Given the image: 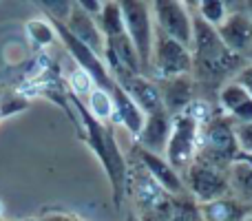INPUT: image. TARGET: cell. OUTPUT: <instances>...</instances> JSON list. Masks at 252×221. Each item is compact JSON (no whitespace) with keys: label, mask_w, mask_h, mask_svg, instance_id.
I'll use <instances>...</instances> for the list:
<instances>
[{"label":"cell","mask_w":252,"mask_h":221,"mask_svg":"<svg viewBox=\"0 0 252 221\" xmlns=\"http://www.w3.org/2000/svg\"><path fill=\"white\" fill-rule=\"evenodd\" d=\"M197 2H192L195 7ZM192 16V47H190V58H192V69L190 78L195 82L197 97L208 100V95H217L219 89L228 84V80H235V75L244 69L248 62L246 58L232 53L226 44L221 42L217 29L206 25L199 18L195 9H188Z\"/></svg>","instance_id":"obj_1"},{"label":"cell","mask_w":252,"mask_h":221,"mask_svg":"<svg viewBox=\"0 0 252 221\" xmlns=\"http://www.w3.org/2000/svg\"><path fill=\"white\" fill-rule=\"evenodd\" d=\"M237 155L239 144L235 135V122L221 111H215V115L199 126L195 161L219 170H230V166L237 161Z\"/></svg>","instance_id":"obj_2"},{"label":"cell","mask_w":252,"mask_h":221,"mask_svg":"<svg viewBox=\"0 0 252 221\" xmlns=\"http://www.w3.org/2000/svg\"><path fill=\"white\" fill-rule=\"evenodd\" d=\"M71 97H73L75 106H78L80 115H82V120H84V126H87V130H89V144H91V148L95 151V155L100 157L102 166H104L106 175H109V179H111L115 204L120 206L124 199L126 184H128V166H126V159H124L122 151H120L118 142H115V135L111 133L109 124H100L97 120H93V117L89 115V111L84 109V104L78 102V97L75 95H71Z\"/></svg>","instance_id":"obj_3"},{"label":"cell","mask_w":252,"mask_h":221,"mask_svg":"<svg viewBox=\"0 0 252 221\" xmlns=\"http://www.w3.org/2000/svg\"><path fill=\"white\" fill-rule=\"evenodd\" d=\"M126 27V35L130 38L137 51L142 75L151 78V58H153V38H155V20H153L151 2L142 0H122L120 2Z\"/></svg>","instance_id":"obj_4"},{"label":"cell","mask_w":252,"mask_h":221,"mask_svg":"<svg viewBox=\"0 0 252 221\" xmlns=\"http://www.w3.org/2000/svg\"><path fill=\"white\" fill-rule=\"evenodd\" d=\"M192 58L190 49L182 47L173 38L159 31L155 27V38H153V58H151V80L161 82V80L179 78V75H190Z\"/></svg>","instance_id":"obj_5"},{"label":"cell","mask_w":252,"mask_h":221,"mask_svg":"<svg viewBox=\"0 0 252 221\" xmlns=\"http://www.w3.org/2000/svg\"><path fill=\"white\" fill-rule=\"evenodd\" d=\"M184 186L190 192L197 206L210 204V201L223 199L230 195V184H228V170L213 168L201 161H192L184 170Z\"/></svg>","instance_id":"obj_6"},{"label":"cell","mask_w":252,"mask_h":221,"mask_svg":"<svg viewBox=\"0 0 252 221\" xmlns=\"http://www.w3.org/2000/svg\"><path fill=\"white\" fill-rule=\"evenodd\" d=\"M199 126H201L199 122L192 120L186 113H179V115L173 117V130H170V139H168L164 157L177 173L179 170L184 173L195 161Z\"/></svg>","instance_id":"obj_7"},{"label":"cell","mask_w":252,"mask_h":221,"mask_svg":"<svg viewBox=\"0 0 252 221\" xmlns=\"http://www.w3.org/2000/svg\"><path fill=\"white\" fill-rule=\"evenodd\" d=\"M153 20L159 31L179 42L182 47H192V16L186 2L179 0H155L151 2Z\"/></svg>","instance_id":"obj_8"},{"label":"cell","mask_w":252,"mask_h":221,"mask_svg":"<svg viewBox=\"0 0 252 221\" xmlns=\"http://www.w3.org/2000/svg\"><path fill=\"white\" fill-rule=\"evenodd\" d=\"M135 159H137V164L142 166L168 195H173V197L186 195V186H184V182H182V175L166 161L164 155H153V153L142 151L139 146H135Z\"/></svg>","instance_id":"obj_9"},{"label":"cell","mask_w":252,"mask_h":221,"mask_svg":"<svg viewBox=\"0 0 252 221\" xmlns=\"http://www.w3.org/2000/svg\"><path fill=\"white\" fill-rule=\"evenodd\" d=\"M113 82L142 109L144 115H151V113H157V111H166L159 87H157L155 80L146 78V75H126V78L113 80Z\"/></svg>","instance_id":"obj_10"},{"label":"cell","mask_w":252,"mask_h":221,"mask_svg":"<svg viewBox=\"0 0 252 221\" xmlns=\"http://www.w3.org/2000/svg\"><path fill=\"white\" fill-rule=\"evenodd\" d=\"M217 33L221 42L241 58H246V53L252 49V20L248 18L246 9H232L217 29Z\"/></svg>","instance_id":"obj_11"},{"label":"cell","mask_w":252,"mask_h":221,"mask_svg":"<svg viewBox=\"0 0 252 221\" xmlns=\"http://www.w3.org/2000/svg\"><path fill=\"white\" fill-rule=\"evenodd\" d=\"M62 25L66 27V31H69V33L73 35L78 42H82L84 47L91 49L97 58H102V60H104L106 40H104V35H102L100 27H97L95 18H91L89 13H84L82 9L73 2V11H71L69 20L62 22Z\"/></svg>","instance_id":"obj_12"},{"label":"cell","mask_w":252,"mask_h":221,"mask_svg":"<svg viewBox=\"0 0 252 221\" xmlns=\"http://www.w3.org/2000/svg\"><path fill=\"white\" fill-rule=\"evenodd\" d=\"M170 130H173V115H168L166 111L151 113L146 115L142 133L137 135V146L153 155H164L170 139Z\"/></svg>","instance_id":"obj_13"},{"label":"cell","mask_w":252,"mask_h":221,"mask_svg":"<svg viewBox=\"0 0 252 221\" xmlns=\"http://www.w3.org/2000/svg\"><path fill=\"white\" fill-rule=\"evenodd\" d=\"M219 111L228 115L235 124H248L252 122V95L237 82H228L217 93Z\"/></svg>","instance_id":"obj_14"},{"label":"cell","mask_w":252,"mask_h":221,"mask_svg":"<svg viewBox=\"0 0 252 221\" xmlns=\"http://www.w3.org/2000/svg\"><path fill=\"white\" fill-rule=\"evenodd\" d=\"M157 87H159L166 113L173 117L179 115V113L197 97L195 82H192L190 75H179V78L161 80V82H157Z\"/></svg>","instance_id":"obj_15"},{"label":"cell","mask_w":252,"mask_h":221,"mask_svg":"<svg viewBox=\"0 0 252 221\" xmlns=\"http://www.w3.org/2000/svg\"><path fill=\"white\" fill-rule=\"evenodd\" d=\"M111 97H113V120L111 122L124 126V128L128 130L135 139H137V135L142 133V128H144L146 115H144L142 109H139V106L135 104L128 95H126L118 84H115L113 91H111Z\"/></svg>","instance_id":"obj_16"},{"label":"cell","mask_w":252,"mask_h":221,"mask_svg":"<svg viewBox=\"0 0 252 221\" xmlns=\"http://www.w3.org/2000/svg\"><path fill=\"white\" fill-rule=\"evenodd\" d=\"M252 213V206H246L237 201L235 197H223V199L210 201L199 206L201 221H246Z\"/></svg>","instance_id":"obj_17"},{"label":"cell","mask_w":252,"mask_h":221,"mask_svg":"<svg viewBox=\"0 0 252 221\" xmlns=\"http://www.w3.org/2000/svg\"><path fill=\"white\" fill-rule=\"evenodd\" d=\"M228 184H230V197L246 206H252V166L235 161L228 170Z\"/></svg>","instance_id":"obj_18"},{"label":"cell","mask_w":252,"mask_h":221,"mask_svg":"<svg viewBox=\"0 0 252 221\" xmlns=\"http://www.w3.org/2000/svg\"><path fill=\"white\" fill-rule=\"evenodd\" d=\"M95 22H97V27H100L104 40L106 38H113V35H120V33H124V31H126L120 2H113V0L104 2V7H102L100 16L95 18Z\"/></svg>","instance_id":"obj_19"},{"label":"cell","mask_w":252,"mask_h":221,"mask_svg":"<svg viewBox=\"0 0 252 221\" xmlns=\"http://www.w3.org/2000/svg\"><path fill=\"white\" fill-rule=\"evenodd\" d=\"M84 109L100 124H109L113 120V97H111L109 91H102V89L95 87L91 91V95L87 97V106Z\"/></svg>","instance_id":"obj_20"},{"label":"cell","mask_w":252,"mask_h":221,"mask_svg":"<svg viewBox=\"0 0 252 221\" xmlns=\"http://www.w3.org/2000/svg\"><path fill=\"white\" fill-rule=\"evenodd\" d=\"M197 7V13H199V18L206 22V25H210L213 29H219L221 27V22L228 18V2H223V0H201V2L195 4Z\"/></svg>","instance_id":"obj_21"},{"label":"cell","mask_w":252,"mask_h":221,"mask_svg":"<svg viewBox=\"0 0 252 221\" xmlns=\"http://www.w3.org/2000/svg\"><path fill=\"white\" fill-rule=\"evenodd\" d=\"M27 33H29V38L33 40L35 44H40V47H49V44H53V40L58 38L53 25H49L47 20H29L27 22Z\"/></svg>","instance_id":"obj_22"},{"label":"cell","mask_w":252,"mask_h":221,"mask_svg":"<svg viewBox=\"0 0 252 221\" xmlns=\"http://www.w3.org/2000/svg\"><path fill=\"white\" fill-rule=\"evenodd\" d=\"M69 82H71V95L75 97H82V95H91V91L95 89V82L91 80V75L87 73V71H82L78 64L73 66V71L69 73Z\"/></svg>","instance_id":"obj_23"},{"label":"cell","mask_w":252,"mask_h":221,"mask_svg":"<svg viewBox=\"0 0 252 221\" xmlns=\"http://www.w3.org/2000/svg\"><path fill=\"white\" fill-rule=\"evenodd\" d=\"M40 4H42L44 11L53 18V22H66L71 11H73V2H69V0H56V2L44 0V2H40Z\"/></svg>","instance_id":"obj_24"},{"label":"cell","mask_w":252,"mask_h":221,"mask_svg":"<svg viewBox=\"0 0 252 221\" xmlns=\"http://www.w3.org/2000/svg\"><path fill=\"white\" fill-rule=\"evenodd\" d=\"M237 144H239V153L252 155V122L248 124H235Z\"/></svg>","instance_id":"obj_25"},{"label":"cell","mask_w":252,"mask_h":221,"mask_svg":"<svg viewBox=\"0 0 252 221\" xmlns=\"http://www.w3.org/2000/svg\"><path fill=\"white\" fill-rule=\"evenodd\" d=\"M232 82H237L239 87H244L246 91L252 95V64H246L244 69L235 75V80H232Z\"/></svg>","instance_id":"obj_26"},{"label":"cell","mask_w":252,"mask_h":221,"mask_svg":"<svg viewBox=\"0 0 252 221\" xmlns=\"http://www.w3.org/2000/svg\"><path fill=\"white\" fill-rule=\"evenodd\" d=\"M80 9H82L84 13H89L91 18H97L102 11V7H104V2H100V0H80V2H75Z\"/></svg>","instance_id":"obj_27"},{"label":"cell","mask_w":252,"mask_h":221,"mask_svg":"<svg viewBox=\"0 0 252 221\" xmlns=\"http://www.w3.org/2000/svg\"><path fill=\"white\" fill-rule=\"evenodd\" d=\"M42 221H84V219L75 217V215H62V213H56V215H49V217H47V219H42Z\"/></svg>","instance_id":"obj_28"},{"label":"cell","mask_w":252,"mask_h":221,"mask_svg":"<svg viewBox=\"0 0 252 221\" xmlns=\"http://www.w3.org/2000/svg\"><path fill=\"white\" fill-rule=\"evenodd\" d=\"M237 161H244V164L252 166V155H244V153H239V155H237Z\"/></svg>","instance_id":"obj_29"},{"label":"cell","mask_w":252,"mask_h":221,"mask_svg":"<svg viewBox=\"0 0 252 221\" xmlns=\"http://www.w3.org/2000/svg\"><path fill=\"white\" fill-rule=\"evenodd\" d=\"M244 7H246V13H248V18L252 20V0H250V2H244Z\"/></svg>","instance_id":"obj_30"},{"label":"cell","mask_w":252,"mask_h":221,"mask_svg":"<svg viewBox=\"0 0 252 221\" xmlns=\"http://www.w3.org/2000/svg\"><path fill=\"white\" fill-rule=\"evenodd\" d=\"M246 62H250V64H252V49H250L248 53H246Z\"/></svg>","instance_id":"obj_31"},{"label":"cell","mask_w":252,"mask_h":221,"mask_svg":"<svg viewBox=\"0 0 252 221\" xmlns=\"http://www.w3.org/2000/svg\"><path fill=\"white\" fill-rule=\"evenodd\" d=\"M246 221H252V213H250V217H248V219H246Z\"/></svg>","instance_id":"obj_32"},{"label":"cell","mask_w":252,"mask_h":221,"mask_svg":"<svg viewBox=\"0 0 252 221\" xmlns=\"http://www.w3.org/2000/svg\"><path fill=\"white\" fill-rule=\"evenodd\" d=\"M0 221H2V219H0ZM27 221H33V219H27Z\"/></svg>","instance_id":"obj_33"}]
</instances>
